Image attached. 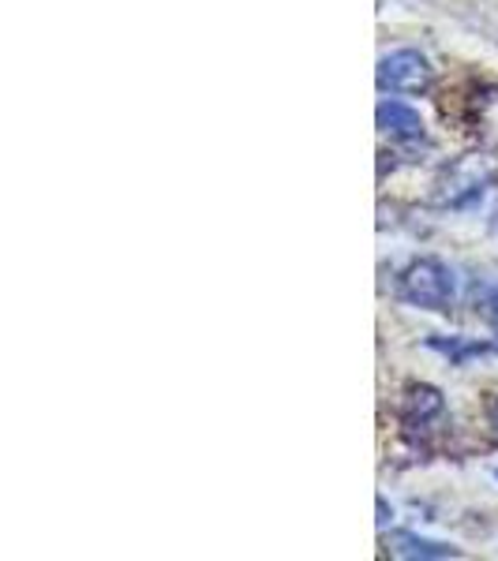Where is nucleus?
I'll return each instance as SVG.
<instances>
[{
    "label": "nucleus",
    "mask_w": 498,
    "mask_h": 561,
    "mask_svg": "<svg viewBox=\"0 0 498 561\" xmlns=\"http://www.w3.org/2000/svg\"><path fill=\"white\" fill-rule=\"evenodd\" d=\"M397 296L420 311H450L457 296V277L439 259H412L397 274Z\"/></svg>",
    "instance_id": "nucleus-1"
},
{
    "label": "nucleus",
    "mask_w": 498,
    "mask_h": 561,
    "mask_svg": "<svg viewBox=\"0 0 498 561\" xmlns=\"http://www.w3.org/2000/svg\"><path fill=\"white\" fill-rule=\"evenodd\" d=\"M498 176V165L495 158H487V153H468V158L454 161V165L442 173L439 180V203L442 206H473L479 195L491 187V180Z\"/></svg>",
    "instance_id": "nucleus-2"
},
{
    "label": "nucleus",
    "mask_w": 498,
    "mask_h": 561,
    "mask_svg": "<svg viewBox=\"0 0 498 561\" xmlns=\"http://www.w3.org/2000/svg\"><path fill=\"white\" fill-rule=\"evenodd\" d=\"M431 79H434L431 60L416 49H397L391 57L378 60L375 68L378 90H391V94H420V90L431 87Z\"/></svg>",
    "instance_id": "nucleus-3"
},
{
    "label": "nucleus",
    "mask_w": 498,
    "mask_h": 561,
    "mask_svg": "<svg viewBox=\"0 0 498 561\" xmlns=\"http://www.w3.org/2000/svg\"><path fill=\"white\" fill-rule=\"evenodd\" d=\"M386 550L394 558H420V561H442V558H461L457 547H446V542L423 539L416 531H391L386 536Z\"/></svg>",
    "instance_id": "nucleus-4"
},
{
    "label": "nucleus",
    "mask_w": 498,
    "mask_h": 561,
    "mask_svg": "<svg viewBox=\"0 0 498 561\" xmlns=\"http://www.w3.org/2000/svg\"><path fill=\"white\" fill-rule=\"evenodd\" d=\"M378 131L394 135V139H423V116L401 102H383L375 108Z\"/></svg>",
    "instance_id": "nucleus-5"
},
{
    "label": "nucleus",
    "mask_w": 498,
    "mask_h": 561,
    "mask_svg": "<svg viewBox=\"0 0 498 561\" xmlns=\"http://www.w3.org/2000/svg\"><path fill=\"white\" fill-rule=\"evenodd\" d=\"M446 409V401H442V393L434 386H412L409 393H405V404H401V415L409 427H423V423L431 420V415H439Z\"/></svg>",
    "instance_id": "nucleus-6"
},
{
    "label": "nucleus",
    "mask_w": 498,
    "mask_h": 561,
    "mask_svg": "<svg viewBox=\"0 0 498 561\" xmlns=\"http://www.w3.org/2000/svg\"><path fill=\"white\" fill-rule=\"evenodd\" d=\"M479 311H484V319L491 322V330L498 337V285H487L484 293H479Z\"/></svg>",
    "instance_id": "nucleus-7"
},
{
    "label": "nucleus",
    "mask_w": 498,
    "mask_h": 561,
    "mask_svg": "<svg viewBox=\"0 0 498 561\" xmlns=\"http://www.w3.org/2000/svg\"><path fill=\"white\" fill-rule=\"evenodd\" d=\"M378 528H386V520H391V510H386V497H378Z\"/></svg>",
    "instance_id": "nucleus-8"
},
{
    "label": "nucleus",
    "mask_w": 498,
    "mask_h": 561,
    "mask_svg": "<svg viewBox=\"0 0 498 561\" xmlns=\"http://www.w3.org/2000/svg\"><path fill=\"white\" fill-rule=\"evenodd\" d=\"M487 420H491V427L498 431V401L491 404V409H487Z\"/></svg>",
    "instance_id": "nucleus-9"
},
{
    "label": "nucleus",
    "mask_w": 498,
    "mask_h": 561,
    "mask_svg": "<svg viewBox=\"0 0 498 561\" xmlns=\"http://www.w3.org/2000/svg\"><path fill=\"white\" fill-rule=\"evenodd\" d=\"M495 229H498V214H495Z\"/></svg>",
    "instance_id": "nucleus-10"
},
{
    "label": "nucleus",
    "mask_w": 498,
    "mask_h": 561,
    "mask_svg": "<svg viewBox=\"0 0 498 561\" xmlns=\"http://www.w3.org/2000/svg\"><path fill=\"white\" fill-rule=\"evenodd\" d=\"M495 479H498V472H495Z\"/></svg>",
    "instance_id": "nucleus-11"
}]
</instances>
